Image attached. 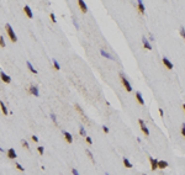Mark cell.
Returning <instances> with one entry per match:
<instances>
[{"mask_svg":"<svg viewBox=\"0 0 185 175\" xmlns=\"http://www.w3.org/2000/svg\"><path fill=\"white\" fill-rule=\"evenodd\" d=\"M5 28H6V32H7V35H9L10 39H11V41H13V42H16V41H17V37H16V35H15V32H14V30H13V27H11V26H10L9 24H6Z\"/></svg>","mask_w":185,"mask_h":175,"instance_id":"6da1fadb","label":"cell"},{"mask_svg":"<svg viewBox=\"0 0 185 175\" xmlns=\"http://www.w3.org/2000/svg\"><path fill=\"white\" fill-rule=\"evenodd\" d=\"M149 162H151V168H152V170H157V168H158V160L157 159H154V158H152V157H149Z\"/></svg>","mask_w":185,"mask_h":175,"instance_id":"277c9868","label":"cell"},{"mask_svg":"<svg viewBox=\"0 0 185 175\" xmlns=\"http://www.w3.org/2000/svg\"><path fill=\"white\" fill-rule=\"evenodd\" d=\"M37 150H38V153H40V154H43V152H45V148H43L42 146H40V147L37 148Z\"/></svg>","mask_w":185,"mask_h":175,"instance_id":"484cf974","label":"cell"},{"mask_svg":"<svg viewBox=\"0 0 185 175\" xmlns=\"http://www.w3.org/2000/svg\"><path fill=\"white\" fill-rule=\"evenodd\" d=\"M180 35H181L183 37H185V28H184V27L180 28Z\"/></svg>","mask_w":185,"mask_h":175,"instance_id":"83f0119b","label":"cell"},{"mask_svg":"<svg viewBox=\"0 0 185 175\" xmlns=\"http://www.w3.org/2000/svg\"><path fill=\"white\" fill-rule=\"evenodd\" d=\"M181 135H183L184 138H185V125H183V127H181Z\"/></svg>","mask_w":185,"mask_h":175,"instance_id":"f546056e","label":"cell"},{"mask_svg":"<svg viewBox=\"0 0 185 175\" xmlns=\"http://www.w3.org/2000/svg\"><path fill=\"white\" fill-rule=\"evenodd\" d=\"M27 67H28V69L32 71V73H34V74H37V70L34 68V65H32L31 63H30V62H27Z\"/></svg>","mask_w":185,"mask_h":175,"instance_id":"e0dca14e","label":"cell"},{"mask_svg":"<svg viewBox=\"0 0 185 175\" xmlns=\"http://www.w3.org/2000/svg\"><path fill=\"white\" fill-rule=\"evenodd\" d=\"M32 141H34V142H38V138L36 136H32Z\"/></svg>","mask_w":185,"mask_h":175,"instance_id":"836d02e7","label":"cell"},{"mask_svg":"<svg viewBox=\"0 0 185 175\" xmlns=\"http://www.w3.org/2000/svg\"><path fill=\"white\" fill-rule=\"evenodd\" d=\"M106 175H109V174H106Z\"/></svg>","mask_w":185,"mask_h":175,"instance_id":"74e56055","label":"cell"},{"mask_svg":"<svg viewBox=\"0 0 185 175\" xmlns=\"http://www.w3.org/2000/svg\"><path fill=\"white\" fill-rule=\"evenodd\" d=\"M143 175H146V174H143Z\"/></svg>","mask_w":185,"mask_h":175,"instance_id":"8d00e7d4","label":"cell"},{"mask_svg":"<svg viewBox=\"0 0 185 175\" xmlns=\"http://www.w3.org/2000/svg\"><path fill=\"white\" fill-rule=\"evenodd\" d=\"M168 167V163L164 160H158V168L159 169H165Z\"/></svg>","mask_w":185,"mask_h":175,"instance_id":"30bf717a","label":"cell"},{"mask_svg":"<svg viewBox=\"0 0 185 175\" xmlns=\"http://www.w3.org/2000/svg\"><path fill=\"white\" fill-rule=\"evenodd\" d=\"M49 17H51V20H52L53 22H56V16H54V14H53V13L49 15Z\"/></svg>","mask_w":185,"mask_h":175,"instance_id":"f1b7e54d","label":"cell"},{"mask_svg":"<svg viewBox=\"0 0 185 175\" xmlns=\"http://www.w3.org/2000/svg\"><path fill=\"white\" fill-rule=\"evenodd\" d=\"M100 52H101V54H103V56H105L106 58H112V57H111L110 54H109V53H106V52H105V51H104V49H101V51H100Z\"/></svg>","mask_w":185,"mask_h":175,"instance_id":"603a6c76","label":"cell"},{"mask_svg":"<svg viewBox=\"0 0 185 175\" xmlns=\"http://www.w3.org/2000/svg\"><path fill=\"white\" fill-rule=\"evenodd\" d=\"M136 97H137V100H138V102H139L141 105H143V104H144V100H143V97H142V94H141L139 91L136 92Z\"/></svg>","mask_w":185,"mask_h":175,"instance_id":"8fae6325","label":"cell"},{"mask_svg":"<svg viewBox=\"0 0 185 175\" xmlns=\"http://www.w3.org/2000/svg\"><path fill=\"white\" fill-rule=\"evenodd\" d=\"M159 114H160V116H163V110L162 109H159Z\"/></svg>","mask_w":185,"mask_h":175,"instance_id":"e575fe53","label":"cell"},{"mask_svg":"<svg viewBox=\"0 0 185 175\" xmlns=\"http://www.w3.org/2000/svg\"><path fill=\"white\" fill-rule=\"evenodd\" d=\"M78 5H79V7H80V10L83 13H86L88 11V7H86V4L83 1V0H78Z\"/></svg>","mask_w":185,"mask_h":175,"instance_id":"52a82bcc","label":"cell"},{"mask_svg":"<svg viewBox=\"0 0 185 175\" xmlns=\"http://www.w3.org/2000/svg\"><path fill=\"white\" fill-rule=\"evenodd\" d=\"M123 164H125L126 168H132V164L130 163V160H128L127 158H123Z\"/></svg>","mask_w":185,"mask_h":175,"instance_id":"ac0fdd59","label":"cell"},{"mask_svg":"<svg viewBox=\"0 0 185 175\" xmlns=\"http://www.w3.org/2000/svg\"><path fill=\"white\" fill-rule=\"evenodd\" d=\"M0 47H5V39L3 36H0Z\"/></svg>","mask_w":185,"mask_h":175,"instance_id":"7402d4cb","label":"cell"},{"mask_svg":"<svg viewBox=\"0 0 185 175\" xmlns=\"http://www.w3.org/2000/svg\"><path fill=\"white\" fill-rule=\"evenodd\" d=\"M138 123L141 125V130H142V132L144 133L146 136H149V131H148V128H147V126H146L144 121H143V120H138Z\"/></svg>","mask_w":185,"mask_h":175,"instance_id":"7a4b0ae2","label":"cell"},{"mask_svg":"<svg viewBox=\"0 0 185 175\" xmlns=\"http://www.w3.org/2000/svg\"><path fill=\"white\" fill-rule=\"evenodd\" d=\"M85 139H86V142H88L89 144H91V143H93V141H91V138H90V137H85Z\"/></svg>","mask_w":185,"mask_h":175,"instance_id":"1f68e13d","label":"cell"},{"mask_svg":"<svg viewBox=\"0 0 185 175\" xmlns=\"http://www.w3.org/2000/svg\"><path fill=\"white\" fill-rule=\"evenodd\" d=\"M52 62H53V65H54V69H57V70H59V68H61V67H59V64H58V62H57L56 59H53Z\"/></svg>","mask_w":185,"mask_h":175,"instance_id":"ffe728a7","label":"cell"},{"mask_svg":"<svg viewBox=\"0 0 185 175\" xmlns=\"http://www.w3.org/2000/svg\"><path fill=\"white\" fill-rule=\"evenodd\" d=\"M51 118H52V121L54 122V123H56V125H57V117H56V115H54V114H52L51 115Z\"/></svg>","mask_w":185,"mask_h":175,"instance_id":"d4e9b609","label":"cell"},{"mask_svg":"<svg viewBox=\"0 0 185 175\" xmlns=\"http://www.w3.org/2000/svg\"><path fill=\"white\" fill-rule=\"evenodd\" d=\"M7 157H9L10 159H15V158H16V152H15L14 148H10V149L7 150Z\"/></svg>","mask_w":185,"mask_h":175,"instance_id":"ba28073f","label":"cell"},{"mask_svg":"<svg viewBox=\"0 0 185 175\" xmlns=\"http://www.w3.org/2000/svg\"><path fill=\"white\" fill-rule=\"evenodd\" d=\"M86 154H88V157H89V158H90V159L93 160V163H94L95 160H94V157H93V154H91V152H89V150H86Z\"/></svg>","mask_w":185,"mask_h":175,"instance_id":"cb8c5ba5","label":"cell"},{"mask_svg":"<svg viewBox=\"0 0 185 175\" xmlns=\"http://www.w3.org/2000/svg\"><path fill=\"white\" fill-rule=\"evenodd\" d=\"M138 10H139L141 14H144V5H143L142 1H138Z\"/></svg>","mask_w":185,"mask_h":175,"instance_id":"2e32d148","label":"cell"},{"mask_svg":"<svg viewBox=\"0 0 185 175\" xmlns=\"http://www.w3.org/2000/svg\"><path fill=\"white\" fill-rule=\"evenodd\" d=\"M79 131H80V135H82L83 137H86V132H85V130H84L83 126H79Z\"/></svg>","mask_w":185,"mask_h":175,"instance_id":"d6986e66","label":"cell"},{"mask_svg":"<svg viewBox=\"0 0 185 175\" xmlns=\"http://www.w3.org/2000/svg\"><path fill=\"white\" fill-rule=\"evenodd\" d=\"M21 143H22V146H24V148H26V149H30V146H28V143L25 141V139H22L21 141Z\"/></svg>","mask_w":185,"mask_h":175,"instance_id":"44dd1931","label":"cell"},{"mask_svg":"<svg viewBox=\"0 0 185 175\" xmlns=\"http://www.w3.org/2000/svg\"><path fill=\"white\" fill-rule=\"evenodd\" d=\"M15 165H16V168H17L19 170H21V171H24V167H21V165H20V163H16V164H15Z\"/></svg>","mask_w":185,"mask_h":175,"instance_id":"4316f807","label":"cell"},{"mask_svg":"<svg viewBox=\"0 0 185 175\" xmlns=\"http://www.w3.org/2000/svg\"><path fill=\"white\" fill-rule=\"evenodd\" d=\"M24 11H25V14L27 15V17H32V11H31V9H30V6H24Z\"/></svg>","mask_w":185,"mask_h":175,"instance_id":"4fadbf2b","label":"cell"},{"mask_svg":"<svg viewBox=\"0 0 185 175\" xmlns=\"http://www.w3.org/2000/svg\"><path fill=\"white\" fill-rule=\"evenodd\" d=\"M72 173H73V175H79L78 170H77V169H75V168H74V169H72Z\"/></svg>","mask_w":185,"mask_h":175,"instance_id":"4dcf8cb0","label":"cell"},{"mask_svg":"<svg viewBox=\"0 0 185 175\" xmlns=\"http://www.w3.org/2000/svg\"><path fill=\"white\" fill-rule=\"evenodd\" d=\"M103 131H104L105 133H109V128H107L106 126H104V127H103Z\"/></svg>","mask_w":185,"mask_h":175,"instance_id":"d6a6232c","label":"cell"},{"mask_svg":"<svg viewBox=\"0 0 185 175\" xmlns=\"http://www.w3.org/2000/svg\"><path fill=\"white\" fill-rule=\"evenodd\" d=\"M183 107H184V110H185V104H184V105H183Z\"/></svg>","mask_w":185,"mask_h":175,"instance_id":"d590c367","label":"cell"},{"mask_svg":"<svg viewBox=\"0 0 185 175\" xmlns=\"http://www.w3.org/2000/svg\"><path fill=\"white\" fill-rule=\"evenodd\" d=\"M63 135H64V137H66V141H67L68 143H72V142H73V137H72V135H70L69 132H66V131H64Z\"/></svg>","mask_w":185,"mask_h":175,"instance_id":"9c48e42d","label":"cell"},{"mask_svg":"<svg viewBox=\"0 0 185 175\" xmlns=\"http://www.w3.org/2000/svg\"><path fill=\"white\" fill-rule=\"evenodd\" d=\"M28 91H30V94L35 95V96H38V95H40L38 88H37V86H30V88H28Z\"/></svg>","mask_w":185,"mask_h":175,"instance_id":"8992f818","label":"cell"},{"mask_svg":"<svg viewBox=\"0 0 185 175\" xmlns=\"http://www.w3.org/2000/svg\"><path fill=\"white\" fill-rule=\"evenodd\" d=\"M163 63H164V65H165L168 69H171V68H173L171 62H170V60H168V58H163Z\"/></svg>","mask_w":185,"mask_h":175,"instance_id":"7c38bea8","label":"cell"},{"mask_svg":"<svg viewBox=\"0 0 185 175\" xmlns=\"http://www.w3.org/2000/svg\"><path fill=\"white\" fill-rule=\"evenodd\" d=\"M0 109H1V111H3L4 115H7V109H6V106L4 105L3 101H0Z\"/></svg>","mask_w":185,"mask_h":175,"instance_id":"5bb4252c","label":"cell"},{"mask_svg":"<svg viewBox=\"0 0 185 175\" xmlns=\"http://www.w3.org/2000/svg\"><path fill=\"white\" fill-rule=\"evenodd\" d=\"M121 81H122V84L125 85V89L127 90V91H131L132 90V86H131V84L128 83V80L123 77V75H121Z\"/></svg>","mask_w":185,"mask_h":175,"instance_id":"3957f363","label":"cell"},{"mask_svg":"<svg viewBox=\"0 0 185 175\" xmlns=\"http://www.w3.org/2000/svg\"><path fill=\"white\" fill-rule=\"evenodd\" d=\"M0 78H1L3 79V81H4V83H10V81H11V79H10V77L9 75H6L5 73H4V71H0Z\"/></svg>","mask_w":185,"mask_h":175,"instance_id":"5b68a950","label":"cell"},{"mask_svg":"<svg viewBox=\"0 0 185 175\" xmlns=\"http://www.w3.org/2000/svg\"><path fill=\"white\" fill-rule=\"evenodd\" d=\"M142 42H143V45H144V48H147V49H151L152 47H151V45H149V42L147 41V38L146 37H143L142 38Z\"/></svg>","mask_w":185,"mask_h":175,"instance_id":"9a60e30c","label":"cell"}]
</instances>
